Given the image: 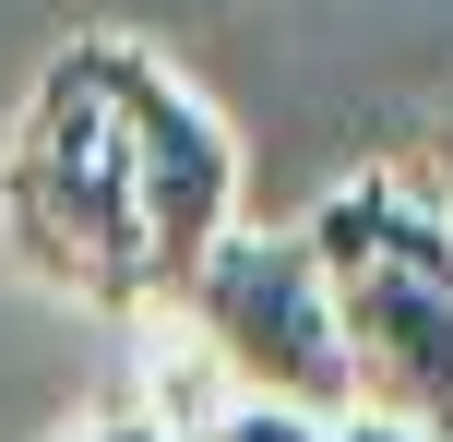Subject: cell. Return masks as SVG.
<instances>
[{"label": "cell", "mask_w": 453, "mask_h": 442, "mask_svg": "<svg viewBox=\"0 0 453 442\" xmlns=\"http://www.w3.org/2000/svg\"><path fill=\"white\" fill-rule=\"evenodd\" d=\"M132 36H72L24 96V132L0 143V239L60 299L156 311L143 275V180H132Z\"/></svg>", "instance_id": "cell-1"}, {"label": "cell", "mask_w": 453, "mask_h": 442, "mask_svg": "<svg viewBox=\"0 0 453 442\" xmlns=\"http://www.w3.org/2000/svg\"><path fill=\"white\" fill-rule=\"evenodd\" d=\"M334 299V347H346V407L453 430V215L430 180H334L298 215Z\"/></svg>", "instance_id": "cell-2"}, {"label": "cell", "mask_w": 453, "mask_h": 442, "mask_svg": "<svg viewBox=\"0 0 453 442\" xmlns=\"http://www.w3.org/2000/svg\"><path fill=\"white\" fill-rule=\"evenodd\" d=\"M418 180H430V191H441V215H453V108L430 120V143H418Z\"/></svg>", "instance_id": "cell-7"}, {"label": "cell", "mask_w": 453, "mask_h": 442, "mask_svg": "<svg viewBox=\"0 0 453 442\" xmlns=\"http://www.w3.org/2000/svg\"><path fill=\"white\" fill-rule=\"evenodd\" d=\"M60 442H180L167 419H96V430H60Z\"/></svg>", "instance_id": "cell-8"}, {"label": "cell", "mask_w": 453, "mask_h": 442, "mask_svg": "<svg viewBox=\"0 0 453 442\" xmlns=\"http://www.w3.org/2000/svg\"><path fill=\"white\" fill-rule=\"evenodd\" d=\"M430 442H453V430H430Z\"/></svg>", "instance_id": "cell-9"}, {"label": "cell", "mask_w": 453, "mask_h": 442, "mask_svg": "<svg viewBox=\"0 0 453 442\" xmlns=\"http://www.w3.org/2000/svg\"><path fill=\"white\" fill-rule=\"evenodd\" d=\"M191 442H322V407H287V395H226Z\"/></svg>", "instance_id": "cell-5"}, {"label": "cell", "mask_w": 453, "mask_h": 442, "mask_svg": "<svg viewBox=\"0 0 453 442\" xmlns=\"http://www.w3.org/2000/svg\"><path fill=\"white\" fill-rule=\"evenodd\" d=\"M132 180H143V275H156V311H167L180 275L239 228V132L156 48L132 60Z\"/></svg>", "instance_id": "cell-4"}, {"label": "cell", "mask_w": 453, "mask_h": 442, "mask_svg": "<svg viewBox=\"0 0 453 442\" xmlns=\"http://www.w3.org/2000/svg\"><path fill=\"white\" fill-rule=\"evenodd\" d=\"M167 311L215 347V371L239 383V395H287V407H322V419L346 407V347H334V299H322L311 239L226 228L215 252L180 275Z\"/></svg>", "instance_id": "cell-3"}, {"label": "cell", "mask_w": 453, "mask_h": 442, "mask_svg": "<svg viewBox=\"0 0 453 442\" xmlns=\"http://www.w3.org/2000/svg\"><path fill=\"white\" fill-rule=\"evenodd\" d=\"M322 442H430V430H418V419H382V407H334Z\"/></svg>", "instance_id": "cell-6"}]
</instances>
